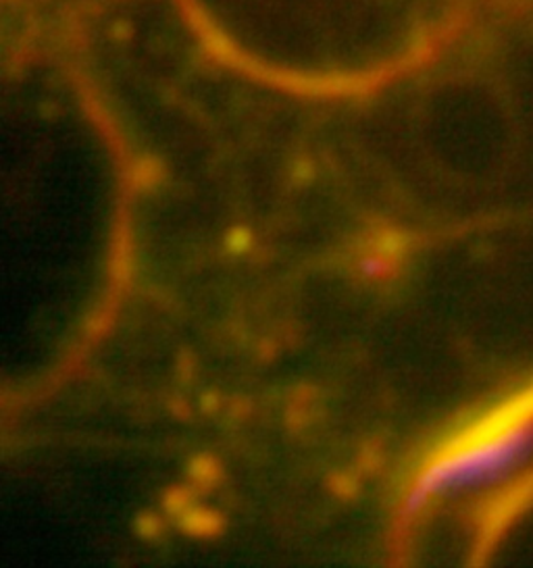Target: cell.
Segmentation results:
<instances>
[{
  "label": "cell",
  "mask_w": 533,
  "mask_h": 568,
  "mask_svg": "<svg viewBox=\"0 0 533 568\" xmlns=\"http://www.w3.org/2000/svg\"><path fill=\"white\" fill-rule=\"evenodd\" d=\"M533 458V417L519 418L499 434L463 435L461 446L425 468L411 496L413 506L504 481Z\"/></svg>",
  "instance_id": "obj_1"
}]
</instances>
